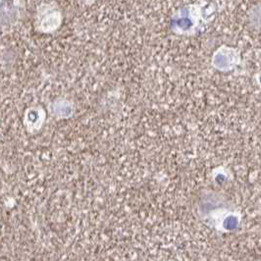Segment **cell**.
Masks as SVG:
<instances>
[{"label":"cell","instance_id":"obj_2","mask_svg":"<svg viewBox=\"0 0 261 261\" xmlns=\"http://www.w3.org/2000/svg\"><path fill=\"white\" fill-rule=\"evenodd\" d=\"M45 118V110L41 106L28 107L23 117V124L27 132L30 134H37L42 128Z\"/></svg>","mask_w":261,"mask_h":261},{"label":"cell","instance_id":"obj_4","mask_svg":"<svg viewBox=\"0 0 261 261\" xmlns=\"http://www.w3.org/2000/svg\"><path fill=\"white\" fill-rule=\"evenodd\" d=\"M4 6L0 7V24H9L18 14L17 6L10 7V2H3Z\"/></svg>","mask_w":261,"mask_h":261},{"label":"cell","instance_id":"obj_3","mask_svg":"<svg viewBox=\"0 0 261 261\" xmlns=\"http://www.w3.org/2000/svg\"><path fill=\"white\" fill-rule=\"evenodd\" d=\"M50 112L53 116L67 118L71 114V106L65 100H56L50 106Z\"/></svg>","mask_w":261,"mask_h":261},{"label":"cell","instance_id":"obj_1","mask_svg":"<svg viewBox=\"0 0 261 261\" xmlns=\"http://www.w3.org/2000/svg\"><path fill=\"white\" fill-rule=\"evenodd\" d=\"M61 24V13L50 4L42 5L39 8L37 15V27L41 33H53Z\"/></svg>","mask_w":261,"mask_h":261}]
</instances>
